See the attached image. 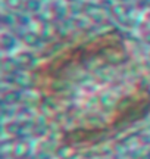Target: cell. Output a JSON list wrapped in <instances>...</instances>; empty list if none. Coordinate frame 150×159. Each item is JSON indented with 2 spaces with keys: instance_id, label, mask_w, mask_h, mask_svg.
<instances>
[{
  "instance_id": "6da1fadb",
  "label": "cell",
  "mask_w": 150,
  "mask_h": 159,
  "mask_svg": "<svg viewBox=\"0 0 150 159\" xmlns=\"http://www.w3.org/2000/svg\"><path fill=\"white\" fill-rule=\"evenodd\" d=\"M33 153V148L28 142H18L13 148V153L12 159H31Z\"/></svg>"
},
{
  "instance_id": "7a4b0ae2",
  "label": "cell",
  "mask_w": 150,
  "mask_h": 159,
  "mask_svg": "<svg viewBox=\"0 0 150 159\" xmlns=\"http://www.w3.org/2000/svg\"><path fill=\"white\" fill-rule=\"evenodd\" d=\"M56 156L59 159H75L77 158V150H75L72 143H64L56 149Z\"/></svg>"
}]
</instances>
